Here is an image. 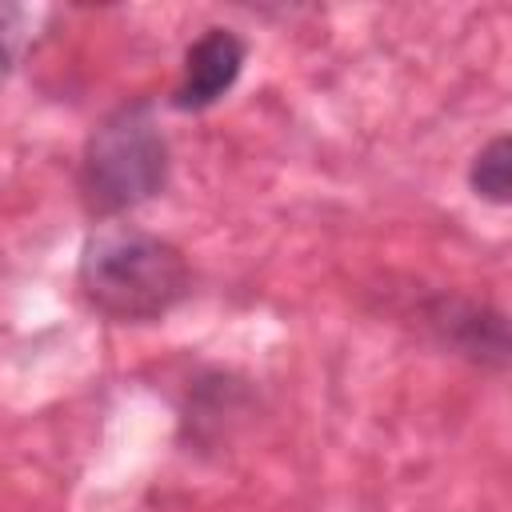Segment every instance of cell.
Instances as JSON below:
<instances>
[{"instance_id": "cell-3", "label": "cell", "mask_w": 512, "mask_h": 512, "mask_svg": "<svg viewBox=\"0 0 512 512\" xmlns=\"http://www.w3.org/2000/svg\"><path fill=\"white\" fill-rule=\"evenodd\" d=\"M244 68V44L228 28H208L184 56V80L172 92L176 108H208L216 104Z\"/></svg>"}, {"instance_id": "cell-2", "label": "cell", "mask_w": 512, "mask_h": 512, "mask_svg": "<svg viewBox=\"0 0 512 512\" xmlns=\"http://www.w3.org/2000/svg\"><path fill=\"white\" fill-rule=\"evenodd\" d=\"M164 168H168L164 136L152 124L148 108L136 104V108H120L92 132L80 184L96 212H120L160 192Z\"/></svg>"}, {"instance_id": "cell-1", "label": "cell", "mask_w": 512, "mask_h": 512, "mask_svg": "<svg viewBox=\"0 0 512 512\" xmlns=\"http://www.w3.org/2000/svg\"><path fill=\"white\" fill-rule=\"evenodd\" d=\"M80 288L88 304L112 320H156L184 300L188 264L168 240L108 224L84 244Z\"/></svg>"}, {"instance_id": "cell-4", "label": "cell", "mask_w": 512, "mask_h": 512, "mask_svg": "<svg viewBox=\"0 0 512 512\" xmlns=\"http://www.w3.org/2000/svg\"><path fill=\"white\" fill-rule=\"evenodd\" d=\"M472 188L492 204H504L512 196V144H508V136H496L492 144H484L476 152Z\"/></svg>"}]
</instances>
